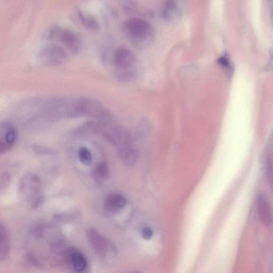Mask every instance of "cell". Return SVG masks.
<instances>
[{"instance_id": "6da1fadb", "label": "cell", "mask_w": 273, "mask_h": 273, "mask_svg": "<svg viewBox=\"0 0 273 273\" xmlns=\"http://www.w3.org/2000/svg\"><path fill=\"white\" fill-rule=\"evenodd\" d=\"M122 30L124 35L135 47L144 49L153 42L155 31L150 23L138 19H130L123 22Z\"/></svg>"}, {"instance_id": "7a4b0ae2", "label": "cell", "mask_w": 273, "mask_h": 273, "mask_svg": "<svg viewBox=\"0 0 273 273\" xmlns=\"http://www.w3.org/2000/svg\"><path fill=\"white\" fill-rule=\"evenodd\" d=\"M137 63L135 54L129 49L121 47L116 50L113 57L115 78L123 83L133 81L137 76Z\"/></svg>"}, {"instance_id": "3957f363", "label": "cell", "mask_w": 273, "mask_h": 273, "mask_svg": "<svg viewBox=\"0 0 273 273\" xmlns=\"http://www.w3.org/2000/svg\"><path fill=\"white\" fill-rule=\"evenodd\" d=\"M86 236L90 245L99 258L107 262L114 259L118 251L109 239L94 227H89L86 230Z\"/></svg>"}, {"instance_id": "277c9868", "label": "cell", "mask_w": 273, "mask_h": 273, "mask_svg": "<svg viewBox=\"0 0 273 273\" xmlns=\"http://www.w3.org/2000/svg\"><path fill=\"white\" fill-rule=\"evenodd\" d=\"M80 115L95 118L98 121H114V115L101 103L94 99L80 98Z\"/></svg>"}, {"instance_id": "5b68a950", "label": "cell", "mask_w": 273, "mask_h": 273, "mask_svg": "<svg viewBox=\"0 0 273 273\" xmlns=\"http://www.w3.org/2000/svg\"><path fill=\"white\" fill-rule=\"evenodd\" d=\"M68 54L61 46L48 45L40 50L38 60L41 64L46 66H59L67 60Z\"/></svg>"}, {"instance_id": "8992f818", "label": "cell", "mask_w": 273, "mask_h": 273, "mask_svg": "<svg viewBox=\"0 0 273 273\" xmlns=\"http://www.w3.org/2000/svg\"><path fill=\"white\" fill-rule=\"evenodd\" d=\"M40 177L33 173H28L19 182V194L23 199L30 202L40 194Z\"/></svg>"}, {"instance_id": "52a82bcc", "label": "cell", "mask_w": 273, "mask_h": 273, "mask_svg": "<svg viewBox=\"0 0 273 273\" xmlns=\"http://www.w3.org/2000/svg\"><path fill=\"white\" fill-rule=\"evenodd\" d=\"M18 138V132L9 122L2 123L0 128V153L5 154L10 151Z\"/></svg>"}, {"instance_id": "ba28073f", "label": "cell", "mask_w": 273, "mask_h": 273, "mask_svg": "<svg viewBox=\"0 0 273 273\" xmlns=\"http://www.w3.org/2000/svg\"><path fill=\"white\" fill-rule=\"evenodd\" d=\"M57 36L61 42L73 54L79 53L82 43L80 38L76 33L69 29H63L57 32Z\"/></svg>"}, {"instance_id": "9c48e42d", "label": "cell", "mask_w": 273, "mask_h": 273, "mask_svg": "<svg viewBox=\"0 0 273 273\" xmlns=\"http://www.w3.org/2000/svg\"><path fill=\"white\" fill-rule=\"evenodd\" d=\"M66 261L76 272H82L85 270L88 264L87 260L84 255L76 247H71L66 249L64 253Z\"/></svg>"}, {"instance_id": "30bf717a", "label": "cell", "mask_w": 273, "mask_h": 273, "mask_svg": "<svg viewBox=\"0 0 273 273\" xmlns=\"http://www.w3.org/2000/svg\"><path fill=\"white\" fill-rule=\"evenodd\" d=\"M257 209L262 224L266 227L271 226L273 224L272 208L267 197L262 193L257 197Z\"/></svg>"}, {"instance_id": "8fae6325", "label": "cell", "mask_w": 273, "mask_h": 273, "mask_svg": "<svg viewBox=\"0 0 273 273\" xmlns=\"http://www.w3.org/2000/svg\"><path fill=\"white\" fill-rule=\"evenodd\" d=\"M127 203L126 198L119 193H112L104 200V208L107 213L110 215L118 213L125 207Z\"/></svg>"}, {"instance_id": "7c38bea8", "label": "cell", "mask_w": 273, "mask_h": 273, "mask_svg": "<svg viewBox=\"0 0 273 273\" xmlns=\"http://www.w3.org/2000/svg\"><path fill=\"white\" fill-rule=\"evenodd\" d=\"M117 154L121 162L128 167L134 166L138 161V152L132 145L117 148Z\"/></svg>"}, {"instance_id": "4fadbf2b", "label": "cell", "mask_w": 273, "mask_h": 273, "mask_svg": "<svg viewBox=\"0 0 273 273\" xmlns=\"http://www.w3.org/2000/svg\"><path fill=\"white\" fill-rule=\"evenodd\" d=\"M11 239L7 227L2 223L0 225V259L5 261L11 252Z\"/></svg>"}, {"instance_id": "5bb4252c", "label": "cell", "mask_w": 273, "mask_h": 273, "mask_svg": "<svg viewBox=\"0 0 273 273\" xmlns=\"http://www.w3.org/2000/svg\"><path fill=\"white\" fill-rule=\"evenodd\" d=\"M179 12L174 0H165L161 17L165 21H172L179 16Z\"/></svg>"}, {"instance_id": "9a60e30c", "label": "cell", "mask_w": 273, "mask_h": 273, "mask_svg": "<svg viewBox=\"0 0 273 273\" xmlns=\"http://www.w3.org/2000/svg\"><path fill=\"white\" fill-rule=\"evenodd\" d=\"M78 14L81 23L87 30L92 32H98L101 30V25L94 17L78 11Z\"/></svg>"}, {"instance_id": "2e32d148", "label": "cell", "mask_w": 273, "mask_h": 273, "mask_svg": "<svg viewBox=\"0 0 273 273\" xmlns=\"http://www.w3.org/2000/svg\"><path fill=\"white\" fill-rule=\"evenodd\" d=\"M109 168L106 162L99 163L92 171V176L97 184H102L108 178Z\"/></svg>"}, {"instance_id": "e0dca14e", "label": "cell", "mask_w": 273, "mask_h": 273, "mask_svg": "<svg viewBox=\"0 0 273 273\" xmlns=\"http://www.w3.org/2000/svg\"><path fill=\"white\" fill-rule=\"evenodd\" d=\"M217 62L228 76L231 77L233 75L234 72L233 66L227 53H225L221 56L219 58Z\"/></svg>"}, {"instance_id": "ac0fdd59", "label": "cell", "mask_w": 273, "mask_h": 273, "mask_svg": "<svg viewBox=\"0 0 273 273\" xmlns=\"http://www.w3.org/2000/svg\"><path fill=\"white\" fill-rule=\"evenodd\" d=\"M78 156L80 162L85 165H89L93 161L92 153L86 147L80 148L78 151Z\"/></svg>"}, {"instance_id": "d6986e66", "label": "cell", "mask_w": 273, "mask_h": 273, "mask_svg": "<svg viewBox=\"0 0 273 273\" xmlns=\"http://www.w3.org/2000/svg\"><path fill=\"white\" fill-rule=\"evenodd\" d=\"M265 175L267 183L273 195V164L270 158H268L266 162Z\"/></svg>"}, {"instance_id": "ffe728a7", "label": "cell", "mask_w": 273, "mask_h": 273, "mask_svg": "<svg viewBox=\"0 0 273 273\" xmlns=\"http://www.w3.org/2000/svg\"><path fill=\"white\" fill-rule=\"evenodd\" d=\"M44 197L43 195L39 194L31 201V208L33 209H38L43 203Z\"/></svg>"}, {"instance_id": "44dd1931", "label": "cell", "mask_w": 273, "mask_h": 273, "mask_svg": "<svg viewBox=\"0 0 273 273\" xmlns=\"http://www.w3.org/2000/svg\"><path fill=\"white\" fill-rule=\"evenodd\" d=\"M142 235L145 240H149L153 235V231L151 228L145 227L142 229Z\"/></svg>"}, {"instance_id": "7402d4cb", "label": "cell", "mask_w": 273, "mask_h": 273, "mask_svg": "<svg viewBox=\"0 0 273 273\" xmlns=\"http://www.w3.org/2000/svg\"><path fill=\"white\" fill-rule=\"evenodd\" d=\"M136 3L134 0H127L126 2L124 4V10L126 12L131 13L132 10L135 8Z\"/></svg>"}, {"instance_id": "603a6c76", "label": "cell", "mask_w": 273, "mask_h": 273, "mask_svg": "<svg viewBox=\"0 0 273 273\" xmlns=\"http://www.w3.org/2000/svg\"><path fill=\"white\" fill-rule=\"evenodd\" d=\"M10 179V176L7 173H4V174L2 177L1 181V189L3 188L6 187V185L8 184V181Z\"/></svg>"}, {"instance_id": "cb8c5ba5", "label": "cell", "mask_w": 273, "mask_h": 273, "mask_svg": "<svg viewBox=\"0 0 273 273\" xmlns=\"http://www.w3.org/2000/svg\"><path fill=\"white\" fill-rule=\"evenodd\" d=\"M266 70L269 71H273V48L270 53L269 60L266 65Z\"/></svg>"}]
</instances>
